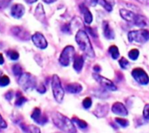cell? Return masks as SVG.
Returning <instances> with one entry per match:
<instances>
[{
	"instance_id": "cell-33",
	"label": "cell",
	"mask_w": 149,
	"mask_h": 133,
	"mask_svg": "<svg viewBox=\"0 0 149 133\" xmlns=\"http://www.w3.org/2000/svg\"><path fill=\"white\" fill-rule=\"evenodd\" d=\"M143 117L146 119H148L149 120V104L146 105L145 107H144V110H143Z\"/></svg>"
},
{
	"instance_id": "cell-44",
	"label": "cell",
	"mask_w": 149,
	"mask_h": 133,
	"mask_svg": "<svg viewBox=\"0 0 149 133\" xmlns=\"http://www.w3.org/2000/svg\"><path fill=\"white\" fill-rule=\"evenodd\" d=\"M45 3H54V2H56L57 0H43Z\"/></svg>"
},
{
	"instance_id": "cell-23",
	"label": "cell",
	"mask_w": 149,
	"mask_h": 133,
	"mask_svg": "<svg viewBox=\"0 0 149 133\" xmlns=\"http://www.w3.org/2000/svg\"><path fill=\"white\" fill-rule=\"evenodd\" d=\"M17 100H16V102H15V105H16L17 106H21V105H23L25 102H27V98H24L19 91H17Z\"/></svg>"
},
{
	"instance_id": "cell-20",
	"label": "cell",
	"mask_w": 149,
	"mask_h": 133,
	"mask_svg": "<svg viewBox=\"0 0 149 133\" xmlns=\"http://www.w3.org/2000/svg\"><path fill=\"white\" fill-rule=\"evenodd\" d=\"M107 105H99L94 112V114L98 117V118H102L105 117L107 113H108V109H107Z\"/></svg>"
},
{
	"instance_id": "cell-19",
	"label": "cell",
	"mask_w": 149,
	"mask_h": 133,
	"mask_svg": "<svg viewBox=\"0 0 149 133\" xmlns=\"http://www.w3.org/2000/svg\"><path fill=\"white\" fill-rule=\"evenodd\" d=\"M84 66V58L82 56H76L73 61V68L77 72H80Z\"/></svg>"
},
{
	"instance_id": "cell-6",
	"label": "cell",
	"mask_w": 149,
	"mask_h": 133,
	"mask_svg": "<svg viewBox=\"0 0 149 133\" xmlns=\"http://www.w3.org/2000/svg\"><path fill=\"white\" fill-rule=\"evenodd\" d=\"M18 83L24 91H30L33 90L37 85L36 78L30 73L22 74L20 76Z\"/></svg>"
},
{
	"instance_id": "cell-27",
	"label": "cell",
	"mask_w": 149,
	"mask_h": 133,
	"mask_svg": "<svg viewBox=\"0 0 149 133\" xmlns=\"http://www.w3.org/2000/svg\"><path fill=\"white\" fill-rule=\"evenodd\" d=\"M12 71L15 76H21L22 75V68L19 64H15L12 67Z\"/></svg>"
},
{
	"instance_id": "cell-22",
	"label": "cell",
	"mask_w": 149,
	"mask_h": 133,
	"mask_svg": "<svg viewBox=\"0 0 149 133\" xmlns=\"http://www.w3.org/2000/svg\"><path fill=\"white\" fill-rule=\"evenodd\" d=\"M108 52L111 55L113 59H118L119 57H120V51H119V49H118V47L116 45L110 46L109 49H108Z\"/></svg>"
},
{
	"instance_id": "cell-38",
	"label": "cell",
	"mask_w": 149,
	"mask_h": 133,
	"mask_svg": "<svg viewBox=\"0 0 149 133\" xmlns=\"http://www.w3.org/2000/svg\"><path fill=\"white\" fill-rule=\"evenodd\" d=\"M37 91L39 92V93H41V94H44L45 91H46V88H45V86L44 85H41L38 88H37Z\"/></svg>"
},
{
	"instance_id": "cell-41",
	"label": "cell",
	"mask_w": 149,
	"mask_h": 133,
	"mask_svg": "<svg viewBox=\"0 0 149 133\" xmlns=\"http://www.w3.org/2000/svg\"><path fill=\"white\" fill-rule=\"evenodd\" d=\"M104 1H106L107 3H109V4L112 5L113 7V5H114V3H115V0H104Z\"/></svg>"
},
{
	"instance_id": "cell-37",
	"label": "cell",
	"mask_w": 149,
	"mask_h": 133,
	"mask_svg": "<svg viewBox=\"0 0 149 133\" xmlns=\"http://www.w3.org/2000/svg\"><path fill=\"white\" fill-rule=\"evenodd\" d=\"M85 1L90 6H95L99 2V0H85Z\"/></svg>"
},
{
	"instance_id": "cell-2",
	"label": "cell",
	"mask_w": 149,
	"mask_h": 133,
	"mask_svg": "<svg viewBox=\"0 0 149 133\" xmlns=\"http://www.w3.org/2000/svg\"><path fill=\"white\" fill-rule=\"evenodd\" d=\"M75 39H76V42L79 44L80 50L87 57H89L91 58H93L95 57V53H94L93 45L91 44V41L89 39L87 33L85 30H79L75 36Z\"/></svg>"
},
{
	"instance_id": "cell-40",
	"label": "cell",
	"mask_w": 149,
	"mask_h": 133,
	"mask_svg": "<svg viewBox=\"0 0 149 133\" xmlns=\"http://www.w3.org/2000/svg\"><path fill=\"white\" fill-rule=\"evenodd\" d=\"M137 1L138 3L143 4V5H147V6H149V0H135Z\"/></svg>"
},
{
	"instance_id": "cell-13",
	"label": "cell",
	"mask_w": 149,
	"mask_h": 133,
	"mask_svg": "<svg viewBox=\"0 0 149 133\" xmlns=\"http://www.w3.org/2000/svg\"><path fill=\"white\" fill-rule=\"evenodd\" d=\"M25 11V8L23 4L21 3H15L12 5L11 7V10H10V14L14 18H20Z\"/></svg>"
},
{
	"instance_id": "cell-36",
	"label": "cell",
	"mask_w": 149,
	"mask_h": 133,
	"mask_svg": "<svg viewBox=\"0 0 149 133\" xmlns=\"http://www.w3.org/2000/svg\"><path fill=\"white\" fill-rule=\"evenodd\" d=\"M13 98V91H9L8 92H6L5 94V98L9 101H10Z\"/></svg>"
},
{
	"instance_id": "cell-10",
	"label": "cell",
	"mask_w": 149,
	"mask_h": 133,
	"mask_svg": "<svg viewBox=\"0 0 149 133\" xmlns=\"http://www.w3.org/2000/svg\"><path fill=\"white\" fill-rule=\"evenodd\" d=\"M31 40H32L33 44L39 49H45L48 45V43H47L45 37L40 32L34 33V35L31 36Z\"/></svg>"
},
{
	"instance_id": "cell-30",
	"label": "cell",
	"mask_w": 149,
	"mask_h": 133,
	"mask_svg": "<svg viewBox=\"0 0 149 133\" xmlns=\"http://www.w3.org/2000/svg\"><path fill=\"white\" fill-rule=\"evenodd\" d=\"M119 64H120V67L122 69H127L129 66V62L125 57H121L120 59V61H119Z\"/></svg>"
},
{
	"instance_id": "cell-34",
	"label": "cell",
	"mask_w": 149,
	"mask_h": 133,
	"mask_svg": "<svg viewBox=\"0 0 149 133\" xmlns=\"http://www.w3.org/2000/svg\"><path fill=\"white\" fill-rule=\"evenodd\" d=\"M62 31H64L65 33H71V26L69 24H64L63 27L61 28Z\"/></svg>"
},
{
	"instance_id": "cell-16",
	"label": "cell",
	"mask_w": 149,
	"mask_h": 133,
	"mask_svg": "<svg viewBox=\"0 0 149 133\" xmlns=\"http://www.w3.org/2000/svg\"><path fill=\"white\" fill-rule=\"evenodd\" d=\"M102 28H103V32H104V36L106 37V38L109 39V40H113L115 37V33L114 30H113V28L109 25L108 22L104 21L102 24Z\"/></svg>"
},
{
	"instance_id": "cell-7",
	"label": "cell",
	"mask_w": 149,
	"mask_h": 133,
	"mask_svg": "<svg viewBox=\"0 0 149 133\" xmlns=\"http://www.w3.org/2000/svg\"><path fill=\"white\" fill-rule=\"evenodd\" d=\"M75 54V49L73 46L72 45H67L64 48V50L62 51L58 61L60 63L61 65L63 66H68L72 59V57H74Z\"/></svg>"
},
{
	"instance_id": "cell-35",
	"label": "cell",
	"mask_w": 149,
	"mask_h": 133,
	"mask_svg": "<svg viewBox=\"0 0 149 133\" xmlns=\"http://www.w3.org/2000/svg\"><path fill=\"white\" fill-rule=\"evenodd\" d=\"M0 128H2V129L7 128V123H6V122L4 121V119L2 118L1 114H0Z\"/></svg>"
},
{
	"instance_id": "cell-48",
	"label": "cell",
	"mask_w": 149,
	"mask_h": 133,
	"mask_svg": "<svg viewBox=\"0 0 149 133\" xmlns=\"http://www.w3.org/2000/svg\"><path fill=\"white\" fill-rule=\"evenodd\" d=\"M9 1H10V0H9Z\"/></svg>"
},
{
	"instance_id": "cell-11",
	"label": "cell",
	"mask_w": 149,
	"mask_h": 133,
	"mask_svg": "<svg viewBox=\"0 0 149 133\" xmlns=\"http://www.w3.org/2000/svg\"><path fill=\"white\" fill-rule=\"evenodd\" d=\"M10 31L16 37H17L21 40H28L30 37L29 32L23 27H19V26L12 27L10 29Z\"/></svg>"
},
{
	"instance_id": "cell-29",
	"label": "cell",
	"mask_w": 149,
	"mask_h": 133,
	"mask_svg": "<svg viewBox=\"0 0 149 133\" xmlns=\"http://www.w3.org/2000/svg\"><path fill=\"white\" fill-rule=\"evenodd\" d=\"M10 84V78L7 76H2L0 78V86H6Z\"/></svg>"
},
{
	"instance_id": "cell-47",
	"label": "cell",
	"mask_w": 149,
	"mask_h": 133,
	"mask_svg": "<svg viewBox=\"0 0 149 133\" xmlns=\"http://www.w3.org/2000/svg\"><path fill=\"white\" fill-rule=\"evenodd\" d=\"M56 133H61V132H56Z\"/></svg>"
},
{
	"instance_id": "cell-5",
	"label": "cell",
	"mask_w": 149,
	"mask_h": 133,
	"mask_svg": "<svg viewBox=\"0 0 149 133\" xmlns=\"http://www.w3.org/2000/svg\"><path fill=\"white\" fill-rule=\"evenodd\" d=\"M52 89L53 92L54 98L58 103H61L63 101L65 96V91L62 87L61 81L58 75H53L52 79Z\"/></svg>"
},
{
	"instance_id": "cell-28",
	"label": "cell",
	"mask_w": 149,
	"mask_h": 133,
	"mask_svg": "<svg viewBox=\"0 0 149 133\" xmlns=\"http://www.w3.org/2000/svg\"><path fill=\"white\" fill-rule=\"evenodd\" d=\"M115 121L120 125H121L122 127H127L128 125H129V122L127 120V119H125V118H115Z\"/></svg>"
},
{
	"instance_id": "cell-42",
	"label": "cell",
	"mask_w": 149,
	"mask_h": 133,
	"mask_svg": "<svg viewBox=\"0 0 149 133\" xmlns=\"http://www.w3.org/2000/svg\"><path fill=\"white\" fill-rule=\"evenodd\" d=\"M93 70H94L96 72H98V71H101V68H100V66H99V65H95V66L93 67Z\"/></svg>"
},
{
	"instance_id": "cell-31",
	"label": "cell",
	"mask_w": 149,
	"mask_h": 133,
	"mask_svg": "<svg viewBox=\"0 0 149 133\" xmlns=\"http://www.w3.org/2000/svg\"><path fill=\"white\" fill-rule=\"evenodd\" d=\"M83 106L85 109H89L91 106H92V99L91 98H86L84 100H83Z\"/></svg>"
},
{
	"instance_id": "cell-15",
	"label": "cell",
	"mask_w": 149,
	"mask_h": 133,
	"mask_svg": "<svg viewBox=\"0 0 149 133\" xmlns=\"http://www.w3.org/2000/svg\"><path fill=\"white\" fill-rule=\"evenodd\" d=\"M79 10L81 11V14L83 15V17H84V20H85L86 24H90L93 22V15H92L91 11L89 10V9L86 7V4L81 3L79 5Z\"/></svg>"
},
{
	"instance_id": "cell-39",
	"label": "cell",
	"mask_w": 149,
	"mask_h": 133,
	"mask_svg": "<svg viewBox=\"0 0 149 133\" xmlns=\"http://www.w3.org/2000/svg\"><path fill=\"white\" fill-rule=\"evenodd\" d=\"M8 2H9V0H1L0 1V8H4V7H6L8 4Z\"/></svg>"
},
{
	"instance_id": "cell-32",
	"label": "cell",
	"mask_w": 149,
	"mask_h": 133,
	"mask_svg": "<svg viewBox=\"0 0 149 133\" xmlns=\"http://www.w3.org/2000/svg\"><path fill=\"white\" fill-rule=\"evenodd\" d=\"M100 4L107 10V11H112L113 10V6L112 5H110L109 3H107L106 1H104V0H100Z\"/></svg>"
},
{
	"instance_id": "cell-8",
	"label": "cell",
	"mask_w": 149,
	"mask_h": 133,
	"mask_svg": "<svg viewBox=\"0 0 149 133\" xmlns=\"http://www.w3.org/2000/svg\"><path fill=\"white\" fill-rule=\"evenodd\" d=\"M132 76L135 81L141 85H148L149 83V77L148 73L141 68H135L132 71Z\"/></svg>"
},
{
	"instance_id": "cell-1",
	"label": "cell",
	"mask_w": 149,
	"mask_h": 133,
	"mask_svg": "<svg viewBox=\"0 0 149 133\" xmlns=\"http://www.w3.org/2000/svg\"><path fill=\"white\" fill-rule=\"evenodd\" d=\"M52 121L53 124L64 132L76 133L77 132L72 120L59 112H54L52 114Z\"/></svg>"
},
{
	"instance_id": "cell-43",
	"label": "cell",
	"mask_w": 149,
	"mask_h": 133,
	"mask_svg": "<svg viewBox=\"0 0 149 133\" xmlns=\"http://www.w3.org/2000/svg\"><path fill=\"white\" fill-rule=\"evenodd\" d=\"M4 63V59H3V55L0 53V64H3Z\"/></svg>"
},
{
	"instance_id": "cell-12",
	"label": "cell",
	"mask_w": 149,
	"mask_h": 133,
	"mask_svg": "<svg viewBox=\"0 0 149 133\" xmlns=\"http://www.w3.org/2000/svg\"><path fill=\"white\" fill-rule=\"evenodd\" d=\"M112 112L116 114V115H119V116H121V117H127L128 115V111L127 109L126 108V106L121 104L120 102H116L113 105V107H112Z\"/></svg>"
},
{
	"instance_id": "cell-4",
	"label": "cell",
	"mask_w": 149,
	"mask_h": 133,
	"mask_svg": "<svg viewBox=\"0 0 149 133\" xmlns=\"http://www.w3.org/2000/svg\"><path fill=\"white\" fill-rule=\"evenodd\" d=\"M128 41L131 43L136 42V43H146L149 40V30H132L128 32L127 34Z\"/></svg>"
},
{
	"instance_id": "cell-14",
	"label": "cell",
	"mask_w": 149,
	"mask_h": 133,
	"mask_svg": "<svg viewBox=\"0 0 149 133\" xmlns=\"http://www.w3.org/2000/svg\"><path fill=\"white\" fill-rule=\"evenodd\" d=\"M31 118H32V120H34L36 123H38L39 125H45L48 121V119L45 116L41 115V110L39 108L34 109V111L31 114Z\"/></svg>"
},
{
	"instance_id": "cell-3",
	"label": "cell",
	"mask_w": 149,
	"mask_h": 133,
	"mask_svg": "<svg viewBox=\"0 0 149 133\" xmlns=\"http://www.w3.org/2000/svg\"><path fill=\"white\" fill-rule=\"evenodd\" d=\"M120 14L121 16V17L126 20L128 23H131L136 26L139 27H145L148 25L147 23V19L145 17L137 14L132 10H127V9H120Z\"/></svg>"
},
{
	"instance_id": "cell-24",
	"label": "cell",
	"mask_w": 149,
	"mask_h": 133,
	"mask_svg": "<svg viewBox=\"0 0 149 133\" xmlns=\"http://www.w3.org/2000/svg\"><path fill=\"white\" fill-rule=\"evenodd\" d=\"M72 122L75 123L80 129H86L87 127V123L82 119H79L78 118H72Z\"/></svg>"
},
{
	"instance_id": "cell-18",
	"label": "cell",
	"mask_w": 149,
	"mask_h": 133,
	"mask_svg": "<svg viewBox=\"0 0 149 133\" xmlns=\"http://www.w3.org/2000/svg\"><path fill=\"white\" fill-rule=\"evenodd\" d=\"M34 16L40 22H42V23L45 22V14L44 9H43V5L41 3H39L37 6V8L35 10V12H34Z\"/></svg>"
},
{
	"instance_id": "cell-9",
	"label": "cell",
	"mask_w": 149,
	"mask_h": 133,
	"mask_svg": "<svg viewBox=\"0 0 149 133\" xmlns=\"http://www.w3.org/2000/svg\"><path fill=\"white\" fill-rule=\"evenodd\" d=\"M93 78H94V79H95L102 87H104L105 89H107V90H108V91H112L117 90L116 85H115L111 80H109V79L104 78L103 76L100 75V74H98V73H94V74H93Z\"/></svg>"
},
{
	"instance_id": "cell-25",
	"label": "cell",
	"mask_w": 149,
	"mask_h": 133,
	"mask_svg": "<svg viewBox=\"0 0 149 133\" xmlns=\"http://www.w3.org/2000/svg\"><path fill=\"white\" fill-rule=\"evenodd\" d=\"M139 54H140V51H139L138 49H132V50L128 52L129 58L132 59V60H136V59L139 57Z\"/></svg>"
},
{
	"instance_id": "cell-17",
	"label": "cell",
	"mask_w": 149,
	"mask_h": 133,
	"mask_svg": "<svg viewBox=\"0 0 149 133\" xmlns=\"http://www.w3.org/2000/svg\"><path fill=\"white\" fill-rule=\"evenodd\" d=\"M65 90L70 93L78 94L82 91L83 88H82V85L79 83H72V84H69L66 85Z\"/></svg>"
},
{
	"instance_id": "cell-26",
	"label": "cell",
	"mask_w": 149,
	"mask_h": 133,
	"mask_svg": "<svg viewBox=\"0 0 149 133\" xmlns=\"http://www.w3.org/2000/svg\"><path fill=\"white\" fill-rule=\"evenodd\" d=\"M8 57L11 59V60H17L19 58V54L16 51H13V50H10L8 51L7 53Z\"/></svg>"
},
{
	"instance_id": "cell-46",
	"label": "cell",
	"mask_w": 149,
	"mask_h": 133,
	"mask_svg": "<svg viewBox=\"0 0 149 133\" xmlns=\"http://www.w3.org/2000/svg\"><path fill=\"white\" fill-rule=\"evenodd\" d=\"M1 77H2V71H0V78H1Z\"/></svg>"
},
{
	"instance_id": "cell-45",
	"label": "cell",
	"mask_w": 149,
	"mask_h": 133,
	"mask_svg": "<svg viewBox=\"0 0 149 133\" xmlns=\"http://www.w3.org/2000/svg\"><path fill=\"white\" fill-rule=\"evenodd\" d=\"M28 3H35L36 1H38V0H25Z\"/></svg>"
},
{
	"instance_id": "cell-21",
	"label": "cell",
	"mask_w": 149,
	"mask_h": 133,
	"mask_svg": "<svg viewBox=\"0 0 149 133\" xmlns=\"http://www.w3.org/2000/svg\"><path fill=\"white\" fill-rule=\"evenodd\" d=\"M20 127L22 128V130L25 133H41L40 129L35 125H26L24 123L20 124Z\"/></svg>"
}]
</instances>
